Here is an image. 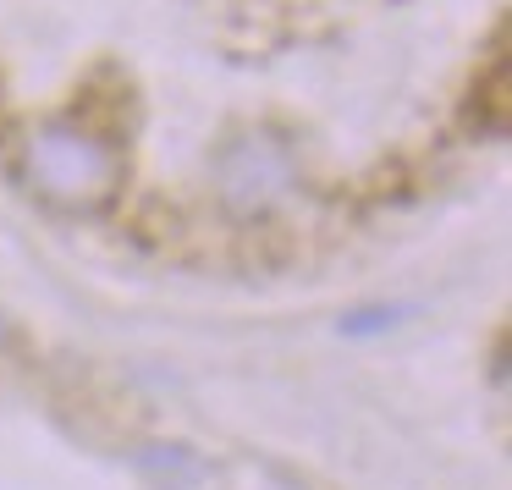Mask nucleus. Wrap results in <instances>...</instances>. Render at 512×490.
<instances>
[{"label": "nucleus", "instance_id": "nucleus-6", "mask_svg": "<svg viewBox=\"0 0 512 490\" xmlns=\"http://www.w3.org/2000/svg\"><path fill=\"white\" fill-rule=\"evenodd\" d=\"M0 342H6V314H0Z\"/></svg>", "mask_w": 512, "mask_h": 490}, {"label": "nucleus", "instance_id": "nucleus-2", "mask_svg": "<svg viewBox=\"0 0 512 490\" xmlns=\"http://www.w3.org/2000/svg\"><path fill=\"white\" fill-rule=\"evenodd\" d=\"M215 182H221L226 210L237 215H265L292 199L298 188V155L281 133L270 127H248L215 155Z\"/></svg>", "mask_w": 512, "mask_h": 490}, {"label": "nucleus", "instance_id": "nucleus-4", "mask_svg": "<svg viewBox=\"0 0 512 490\" xmlns=\"http://www.w3.org/2000/svg\"><path fill=\"white\" fill-rule=\"evenodd\" d=\"M397 320H402V309H364V314H353V320H342V331L347 336H369V331H391Z\"/></svg>", "mask_w": 512, "mask_h": 490}, {"label": "nucleus", "instance_id": "nucleus-1", "mask_svg": "<svg viewBox=\"0 0 512 490\" xmlns=\"http://www.w3.org/2000/svg\"><path fill=\"white\" fill-rule=\"evenodd\" d=\"M23 182L50 210L100 215L127 188V155L111 133L78 122V116H56L23 138Z\"/></svg>", "mask_w": 512, "mask_h": 490}, {"label": "nucleus", "instance_id": "nucleus-5", "mask_svg": "<svg viewBox=\"0 0 512 490\" xmlns=\"http://www.w3.org/2000/svg\"><path fill=\"white\" fill-rule=\"evenodd\" d=\"M259 490H292V485L281 474H259Z\"/></svg>", "mask_w": 512, "mask_h": 490}, {"label": "nucleus", "instance_id": "nucleus-3", "mask_svg": "<svg viewBox=\"0 0 512 490\" xmlns=\"http://www.w3.org/2000/svg\"><path fill=\"white\" fill-rule=\"evenodd\" d=\"M133 468L138 474L149 479V485L155 490H199L204 485V474H210V468L199 463V457L188 452V446H144V452L133 457Z\"/></svg>", "mask_w": 512, "mask_h": 490}]
</instances>
